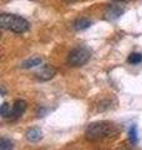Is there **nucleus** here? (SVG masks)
<instances>
[{
  "label": "nucleus",
  "mask_w": 142,
  "mask_h": 150,
  "mask_svg": "<svg viewBox=\"0 0 142 150\" xmlns=\"http://www.w3.org/2000/svg\"><path fill=\"white\" fill-rule=\"evenodd\" d=\"M129 138L132 143H137V126L132 125L131 129L129 130Z\"/></svg>",
  "instance_id": "obj_13"
},
{
  "label": "nucleus",
  "mask_w": 142,
  "mask_h": 150,
  "mask_svg": "<svg viewBox=\"0 0 142 150\" xmlns=\"http://www.w3.org/2000/svg\"><path fill=\"white\" fill-rule=\"evenodd\" d=\"M65 1H67V3H74V1H76V0H65Z\"/></svg>",
  "instance_id": "obj_14"
},
{
  "label": "nucleus",
  "mask_w": 142,
  "mask_h": 150,
  "mask_svg": "<svg viewBox=\"0 0 142 150\" xmlns=\"http://www.w3.org/2000/svg\"><path fill=\"white\" fill-rule=\"evenodd\" d=\"M41 138H42V133H41V130L37 128H32L30 130H27V133H26V139L29 140V142L36 143V142H39Z\"/></svg>",
  "instance_id": "obj_8"
},
{
  "label": "nucleus",
  "mask_w": 142,
  "mask_h": 150,
  "mask_svg": "<svg viewBox=\"0 0 142 150\" xmlns=\"http://www.w3.org/2000/svg\"><path fill=\"white\" fill-rule=\"evenodd\" d=\"M90 58H91V53L86 48H76L70 51L67 56V63L71 67H82L86 64Z\"/></svg>",
  "instance_id": "obj_3"
},
{
  "label": "nucleus",
  "mask_w": 142,
  "mask_h": 150,
  "mask_svg": "<svg viewBox=\"0 0 142 150\" xmlns=\"http://www.w3.org/2000/svg\"><path fill=\"white\" fill-rule=\"evenodd\" d=\"M90 25H91V21H90L89 19H85V18L77 19V20L74 23V28H75V30H77V31L87 29V28H90Z\"/></svg>",
  "instance_id": "obj_9"
},
{
  "label": "nucleus",
  "mask_w": 142,
  "mask_h": 150,
  "mask_svg": "<svg viewBox=\"0 0 142 150\" xmlns=\"http://www.w3.org/2000/svg\"><path fill=\"white\" fill-rule=\"evenodd\" d=\"M113 1H125V0H113Z\"/></svg>",
  "instance_id": "obj_16"
},
{
  "label": "nucleus",
  "mask_w": 142,
  "mask_h": 150,
  "mask_svg": "<svg viewBox=\"0 0 142 150\" xmlns=\"http://www.w3.org/2000/svg\"><path fill=\"white\" fill-rule=\"evenodd\" d=\"M117 150H129V149H126V148H121V149H117Z\"/></svg>",
  "instance_id": "obj_15"
},
{
  "label": "nucleus",
  "mask_w": 142,
  "mask_h": 150,
  "mask_svg": "<svg viewBox=\"0 0 142 150\" xmlns=\"http://www.w3.org/2000/svg\"><path fill=\"white\" fill-rule=\"evenodd\" d=\"M13 148H14V143L10 139L3 138L0 140V150H13Z\"/></svg>",
  "instance_id": "obj_11"
},
{
  "label": "nucleus",
  "mask_w": 142,
  "mask_h": 150,
  "mask_svg": "<svg viewBox=\"0 0 142 150\" xmlns=\"http://www.w3.org/2000/svg\"><path fill=\"white\" fill-rule=\"evenodd\" d=\"M129 63L130 64H140L142 62V54L140 53H132L130 56H129Z\"/></svg>",
  "instance_id": "obj_12"
},
{
  "label": "nucleus",
  "mask_w": 142,
  "mask_h": 150,
  "mask_svg": "<svg viewBox=\"0 0 142 150\" xmlns=\"http://www.w3.org/2000/svg\"><path fill=\"white\" fill-rule=\"evenodd\" d=\"M56 75V69L51 65H42L40 69L35 73V76L41 81H47L50 79H53Z\"/></svg>",
  "instance_id": "obj_4"
},
{
  "label": "nucleus",
  "mask_w": 142,
  "mask_h": 150,
  "mask_svg": "<svg viewBox=\"0 0 142 150\" xmlns=\"http://www.w3.org/2000/svg\"><path fill=\"white\" fill-rule=\"evenodd\" d=\"M117 134V129L110 123H93L90 124L86 129V138L89 140H100L110 137H115Z\"/></svg>",
  "instance_id": "obj_2"
},
{
  "label": "nucleus",
  "mask_w": 142,
  "mask_h": 150,
  "mask_svg": "<svg viewBox=\"0 0 142 150\" xmlns=\"http://www.w3.org/2000/svg\"><path fill=\"white\" fill-rule=\"evenodd\" d=\"M26 110V103L24 100H15L13 105V111H11V116L10 119L11 120H15L18 118H20V116L25 112Z\"/></svg>",
  "instance_id": "obj_5"
},
{
  "label": "nucleus",
  "mask_w": 142,
  "mask_h": 150,
  "mask_svg": "<svg viewBox=\"0 0 142 150\" xmlns=\"http://www.w3.org/2000/svg\"><path fill=\"white\" fill-rule=\"evenodd\" d=\"M0 25L3 29L10 30L16 34H22L29 30L30 24L26 19L14 14H1L0 15Z\"/></svg>",
  "instance_id": "obj_1"
},
{
  "label": "nucleus",
  "mask_w": 142,
  "mask_h": 150,
  "mask_svg": "<svg viewBox=\"0 0 142 150\" xmlns=\"http://www.w3.org/2000/svg\"><path fill=\"white\" fill-rule=\"evenodd\" d=\"M42 63V59L40 56H32V58L25 60L22 64H21V68L24 69H30V68H35V67H40Z\"/></svg>",
  "instance_id": "obj_7"
},
{
  "label": "nucleus",
  "mask_w": 142,
  "mask_h": 150,
  "mask_svg": "<svg viewBox=\"0 0 142 150\" xmlns=\"http://www.w3.org/2000/svg\"><path fill=\"white\" fill-rule=\"evenodd\" d=\"M11 111H13V105L10 106L8 103H3L1 109H0V114H1L3 118H9V119H10Z\"/></svg>",
  "instance_id": "obj_10"
},
{
  "label": "nucleus",
  "mask_w": 142,
  "mask_h": 150,
  "mask_svg": "<svg viewBox=\"0 0 142 150\" xmlns=\"http://www.w3.org/2000/svg\"><path fill=\"white\" fill-rule=\"evenodd\" d=\"M122 13H124V9L117 6V5H110L106 11H105V15H106V19L108 20H113V19H117L120 15H122Z\"/></svg>",
  "instance_id": "obj_6"
}]
</instances>
